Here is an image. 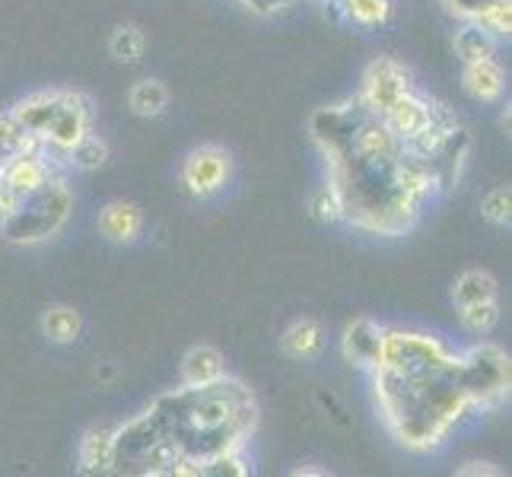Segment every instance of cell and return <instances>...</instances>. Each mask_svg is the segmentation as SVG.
Instances as JSON below:
<instances>
[{
    "label": "cell",
    "instance_id": "obj_21",
    "mask_svg": "<svg viewBox=\"0 0 512 477\" xmlns=\"http://www.w3.org/2000/svg\"><path fill=\"white\" fill-rule=\"evenodd\" d=\"M497 277L487 271H465L455 280L452 287V303L455 309L471 306V303H484V299H497Z\"/></svg>",
    "mask_w": 512,
    "mask_h": 477
},
{
    "label": "cell",
    "instance_id": "obj_24",
    "mask_svg": "<svg viewBox=\"0 0 512 477\" xmlns=\"http://www.w3.org/2000/svg\"><path fill=\"white\" fill-rule=\"evenodd\" d=\"M468 23L481 26L490 39L506 42L512 32V0H490V4L474 13Z\"/></svg>",
    "mask_w": 512,
    "mask_h": 477
},
{
    "label": "cell",
    "instance_id": "obj_8",
    "mask_svg": "<svg viewBox=\"0 0 512 477\" xmlns=\"http://www.w3.org/2000/svg\"><path fill=\"white\" fill-rule=\"evenodd\" d=\"M366 118L363 105L353 99L347 105H331V109H319L309 121V131L315 137V144L322 147V153L328 156V163L334 159H341L347 150H350V140H353V131L357 125Z\"/></svg>",
    "mask_w": 512,
    "mask_h": 477
},
{
    "label": "cell",
    "instance_id": "obj_11",
    "mask_svg": "<svg viewBox=\"0 0 512 477\" xmlns=\"http://www.w3.org/2000/svg\"><path fill=\"white\" fill-rule=\"evenodd\" d=\"M430 112H433V99L411 90L382 115V121H385V128L401 140V144H408L414 134H420L430 125Z\"/></svg>",
    "mask_w": 512,
    "mask_h": 477
},
{
    "label": "cell",
    "instance_id": "obj_10",
    "mask_svg": "<svg viewBox=\"0 0 512 477\" xmlns=\"http://www.w3.org/2000/svg\"><path fill=\"white\" fill-rule=\"evenodd\" d=\"M382 338H385V328L373 318H353V322L344 328V360L357 369H376L379 363V353H382Z\"/></svg>",
    "mask_w": 512,
    "mask_h": 477
},
{
    "label": "cell",
    "instance_id": "obj_15",
    "mask_svg": "<svg viewBox=\"0 0 512 477\" xmlns=\"http://www.w3.org/2000/svg\"><path fill=\"white\" fill-rule=\"evenodd\" d=\"M226 379V363H223V353L210 344L201 347H191L182 360V382L188 388H210Z\"/></svg>",
    "mask_w": 512,
    "mask_h": 477
},
{
    "label": "cell",
    "instance_id": "obj_33",
    "mask_svg": "<svg viewBox=\"0 0 512 477\" xmlns=\"http://www.w3.org/2000/svg\"><path fill=\"white\" fill-rule=\"evenodd\" d=\"M458 474L462 477H468V474H500V468H490L487 462H468V465L458 468Z\"/></svg>",
    "mask_w": 512,
    "mask_h": 477
},
{
    "label": "cell",
    "instance_id": "obj_1",
    "mask_svg": "<svg viewBox=\"0 0 512 477\" xmlns=\"http://www.w3.org/2000/svg\"><path fill=\"white\" fill-rule=\"evenodd\" d=\"M373 385L388 433L411 452H433L443 446L455 423L474 411L455 382L452 363L423 373L373 369Z\"/></svg>",
    "mask_w": 512,
    "mask_h": 477
},
{
    "label": "cell",
    "instance_id": "obj_20",
    "mask_svg": "<svg viewBox=\"0 0 512 477\" xmlns=\"http://www.w3.org/2000/svg\"><path fill=\"white\" fill-rule=\"evenodd\" d=\"M128 105H131V112L140 115V118H156V115H163L169 109V90H166V83L160 80H137L131 86V93H128Z\"/></svg>",
    "mask_w": 512,
    "mask_h": 477
},
{
    "label": "cell",
    "instance_id": "obj_7",
    "mask_svg": "<svg viewBox=\"0 0 512 477\" xmlns=\"http://www.w3.org/2000/svg\"><path fill=\"white\" fill-rule=\"evenodd\" d=\"M229 169H233V163H229V153L217 144H204V147H194L185 163H182V185L185 191L191 194V198H214V194H220L229 182Z\"/></svg>",
    "mask_w": 512,
    "mask_h": 477
},
{
    "label": "cell",
    "instance_id": "obj_2",
    "mask_svg": "<svg viewBox=\"0 0 512 477\" xmlns=\"http://www.w3.org/2000/svg\"><path fill=\"white\" fill-rule=\"evenodd\" d=\"M70 207H74L70 188L64 185V179L51 175L48 185L23 198L13 214L0 220V236L10 245H42L61 233V226L70 217Z\"/></svg>",
    "mask_w": 512,
    "mask_h": 477
},
{
    "label": "cell",
    "instance_id": "obj_27",
    "mask_svg": "<svg viewBox=\"0 0 512 477\" xmlns=\"http://www.w3.org/2000/svg\"><path fill=\"white\" fill-rule=\"evenodd\" d=\"M481 217L493 226H500V229L512 223V188L509 185H497L484 194Z\"/></svg>",
    "mask_w": 512,
    "mask_h": 477
},
{
    "label": "cell",
    "instance_id": "obj_25",
    "mask_svg": "<svg viewBox=\"0 0 512 477\" xmlns=\"http://www.w3.org/2000/svg\"><path fill=\"white\" fill-rule=\"evenodd\" d=\"M458 322L468 334H490L493 328L500 325V299H484V303H471V306H462L458 309Z\"/></svg>",
    "mask_w": 512,
    "mask_h": 477
},
{
    "label": "cell",
    "instance_id": "obj_30",
    "mask_svg": "<svg viewBox=\"0 0 512 477\" xmlns=\"http://www.w3.org/2000/svg\"><path fill=\"white\" fill-rule=\"evenodd\" d=\"M443 4H446V10L452 16H458V20H471V16L478 13L481 7H487L490 0H443Z\"/></svg>",
    "mask_w": 512,
    "mask_h": 477
},
{
    "label": "cell",
    "instance_id": "obj_18",
    "mask_svg": "<svg viewBox=\"0 0 512 477\" xmlns=\"http://www.w3.org/2000/svg\"><path fill=\"white\" fill-rule=\"evenodd\" d=\"M42 334L51 344H74L83 334V315L74 306H51L42 315Z\"/></svg>",
    "mask_w": 512,
    "mask_h": 477
},
{
    "label": "cell",
    "instance_id": "obj_6",
    "mask_svg": "<svg viewBox=\"0 0 512 477\" xmlns=\"http://www.w3.org/2000/svg\"><path fill=\"white\" fill-rule=\"evenodd\" d=\"M411 90H414V83H411L408 67L395 58H376L366 67L357 102L363 105L366 115L382 118L404 93H411Z\"/></svg>",
    "mask_w": 512,
    "mask_h": 477
},
{
    "label": "cell",
    "instance_id": "obj_28",
    "mask_svg": "<svg viewBox=\"0 0 512 477\" xmlns=\"http://www.w3.org/2000/svg\"><path fill=\"white\" fill-rule=\"evenodd\" d=\"M26 147H42V144L35 137H29L20 125H16V118L10 112L0 109V163H4L10 153L26 150Z\"/></svg>",
    "mask_w": 512,
    "mask_h": 477
},
{
    "label": "cell",
    "instance_id": "obj_3",
    "mask_svg": "<svg viewBox=\"0 0 512 477\" xmlns=\"http://www.w3.org/2000/svg\"><path fill=\"white\" fill-rule=\"evenodd\" d=\"M455 382L462 388L471 408H500L509 398V382H512V366L509 353L497 344H474L462 353H455L452 360Z\"/></svg>",
    "mask_w": 512,
    "mask_h": 477
},
{
    "label": "cell",
    "instance_id": "obj_19",
    "mask_svg": "<svg viewBox=\"0 0 512 477\" xmlns=\"http://www.w3.org/2000/svg\"><path fill=\"white\" fill-rule=\"evenodd\" d=\"M452 48L462 64H474V61H484V58H497V39L465 20V26L452 35Z\"/></svg>",
    "mask_w": 512,
    "mask_h": 477
},
{
    "label": "cell",
    "instance_id": "obj_22",
    "mask_svg": "<svg viewBox=\"0 0 512 477\" xmlns=\"http://www.w3.org/2000/svg\"><path fill=\"white\" fill-rule=\"evenodd\" d=\"M344 20L360 29H382L392 20V0H341Z\"/></svg>",
    "mask_w": 512,
    "mask_h": 477
},
{
    "label": "cell",
    "instance_id": "obj_9",
    "mask_svg": "<svg viewBox=\"0 0 512 477\" xmlns=\"http://www.w3.org/2000/svg\"><path fill=\"white\" fill-rule=\"evenodd\" d=\"M468 153H471V137L462 125H458L446 134L443 144H439L436 153L427 159L433 169V179H436V191H449L458 185V179H462V172L468 166Z\"/></svg>",
    "mask_w": 512,
    "mask_h": 477
},
{
    "label": "cell",
    "instance_id": "obj_26",
    "mask_svg": "<svg viewBox=\"0 0 512 477\" xmlns=\"http://www.w3.org/2000/svg\"><path fill=\"white\" fill-rule=\"evenodd\" d=\"M105 159H109V144H105V140L93 131L86 137H80L77 144L67 150V163L83 169V172H93V169L105 166Z\"/></svg>",
    "mask_w": 512,
    "mask_h": 477
},
{
    "label": "cell",
    "instance_id": "obj_12",
    "mask_svg": "<svg viewBox=\"0 0 512 477\" xmlns=\"http://www.w3.org/2000/svg\"><path fill=\"white\" fill-rule=\"evenodd\" d=\"M99 233L115 245H131L144 233V210L131 201H112L99 210Z\"/></svg>",
    "mask_w": 512,
    "mask_h": 477
},
{
    "label": "cell",
    "instance_id": "obj_17",
    "mask_svg": "<svg viewBox=\"0 0 512 477\" xmlns=\"http://www.w3.org/2000/svg\"><path fill=\"white\" fill-rule=\"evenodd\" d=\"M280 347H284V353H287V357H293V360L319 357L322 347H325V325L315 322V318H299V322H293L284 331Z\"/></svg>",
    "mask_w": 512,
    "mask_h": 477
},
{
    "label": "cell",
    "instance_id": "obj_23",
    "mask_svg": "<svg viewBox=\"0 0 512 477\" xmlns=\"http://www.w3.org/2000/svg\"><path fill=\"white\" fill-rule=\"evenodd\" d=\"M109 51H112V58L121 61V64H140V61H144V51H147L144 29L134 26V23L118 26L112 32V39H109Z\"/></svg>",
    "mask_w": 512,
    "mask_h": 477
},
{
    "label": "cell",
    "instance_id": "obj_4",
    "mask_svg": "<svg viewBox=\"0 0 512 477\" xmlns=\"http://www.w3.org/2000/svg\"><path fill=\"white\" fill-rule=\"evenodd\" d=\"M455 360V353L433 338V334L420 331H401V328H385L382 353L376 369H395V373H423V369H443ZM373 373V369H369Z\"/></svg>",
    "mask_w": 512,
    "mask_h": 477
},
{
    "label": "cell",
    "instance_id": "obj_16",
    "mask_svg": "<svg viewBox=\"0 0 512 477\" xmlns=\"http://www.w3.org/2000/svg\"><path fill=\"white\" fill-rule=\"evenodd\" d=\"M462 86L471 99L478 102H497L506 90V74L497 58H484V61H474L465 64V74H462Z\"/></svg>",
    "mask_w": 512,
    "mask_h": 477
},
{
    "label": "cell",
    "instance_id": "obj_5",
    "mask_svg": "<svg viewBox=\"0 0 512 477\" xmlns=\"http://www.w3.org/2000/svg\"><path fill=\"white\" fill-rule=\"evenodd\" d=\"M93 131V105L83 93H67L61 90V105L55 118L48 121L45 137H42V153L51 159H67V150L77 144L80 137H86ZM55 163V159H51Z\"/></svg>",
    "mask_w": 512,
    "mask_h": 477
},
{
    "label": "cell",
    "instance_id": "obj_14",
    "mask_svg": "<svg viewBox=\"0 0 512 477\" xmlns=\"http://www.w3.org/2000/svg\"><path fill=\"white\" fill-rule=\"evenodd\" d=\"M77 471L86 477H99V474H112L118 471L115 465V430H90L80 439V452H77Z\"/></svg>",
    "mask_w": 512,
    "mask_h": 477
},
{
    "label": "cell",
    "instance_id": "obj_29",
    "mask_svg": "<svg viewBox=\"0 0 512 477\" xmlns=\"http://www.w3.org/2000/svg\"><path fill=\"white\" fill-rule=\"evenodd\" d=\"M309 210H312V217L319 220V223H338L341 220V194H338V188H334L331 182H325L319 191L312 194V204H309Z\"/></svg>",
    "mask_w": 512,
    "mask_h": 477
},
{
    "label": "cell",
    "instance_id": "obj_32",
    "mask_svg": "<svg viewBox=\"0 0 512 477\" xmlns=\"http://www.w3.org/2000/svg\"><path fill=\"white\" fill-rule=\"evenodd\" d=\"M242 4L249 10H255V13H277V10L290 7L293 0H242Z\"/></svg>",
    "mask_w": 512,
    "mask_h": 477
},
{
    "label": "cell",
    "instance_id": "obj_31",
    "mask_svg": "<svg viewBox=\"0 0 512 477\" xmlns=\"http://www.w3.org/2000/svg\"><path fill=\"white\" fill-rule=\"evenodd\" d=\"M20 194H16L10 185H7V179H4V175H0V220H4L7 214H13V210L16 207H20Z\"/></svg>",
    "mask_w": 512,
    "mask_h": 477
},
{
    "label": "cell",
    "instance_id": "obj_13",
    "mask_svg": "<svg viewBox=\"0 0 512 477\" xmlns=\"http://www.w3.org/2000/svg\"><path fill=\"white\" fill-rule=\"evenodd\" d=\"M58 105H61V90H45V93H32V96L20 99L10 109V115L29 137H35L42 144L45 128H48V121L55 118Z\"/></svg>",
    "mask_w": 512,
    "mask_h": 477
}]
</instances>
